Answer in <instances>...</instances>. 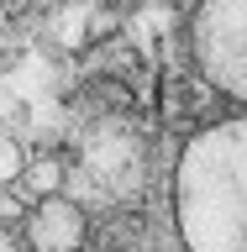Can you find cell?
<instances>
[{
    "label": "cell",
    "mask_w": 247,
    "mask_h": 252,
    "mask_svg": "<svg viewBox=\"0 0 247 252\" xmlns=\"http://www.w3.org/2000/svg\"><path fill=\"white\" fill-rule=\"evenodd\" d=\"M0 252H16V242H11V231H0Z\"/></svg>",
    "instance_id": "cell-7"
},
{
    "label": "cell",
    "mask_w": 247,
    "mask_h": 252,
    "mask_svg": "<svg viewBox=\"0 0 247 252\" xmlns=\"http://www.w3.org/2000/svg\"><path fill=\"white\" fill-rule=\"evenodd\" d=\"M189 53L226 100L247 105V0H200L189 21Z\"/></svg>",
    "instance_id": "cell-3"
},
{
    "label": "cell",
    "mask_w": 247,
    "mask_h": 252,
    "mask_svg": "<svg viewBox=\"0 0 247 252\" xmlns=\"http://www.w3.org/2000/svg\"><path fill=\"white\" fill-rule=\"evenodd\" d=\"M63 179H69V168H63V158H58V153L37 158V163L27 168V184L37 189V194H58V189H63Z\"/></svg>",
    "instance_id": "cell-6"
},
{
    "label": "cell",
    "mask_w": 247,
    "mask_h": 252,
    "mask_svg": "<svg viewBox=\"0 0 247 252\" xmlns=\"http://www.w3.org/2000/svg\"><path fill=\"white\" fill-rule=\"evenodd\" d=\"M169 194L184 252H247V110L184 142Z\"/></svg>",
    "instance_id": "cell-1"
},
{
    "label": "cell",
    "mask_w": 247,
    "mask_h": 252,
    "mask_svg": "<svg viewBox=\"0 0 247 252\" xmlns=\"http://www.w3.org/2000/svg\"><path fill=\"white\" fill-rule=\"evenodd\" d=\"M90 242V216L69 194H37L27 210V247L32 252H79Z\"/></svg>",
    "instance_id": "cell-4"
},
{
    "label": "cell",
    "mask_w": 247,
    "mask_h": 252,
    "mask_svg": "<svg viewBox=\"0 0 247 252\" xmlns=\"http://www.w3.org/2000/svg\"><path fill=\"white\" fill-rule=\"evenodd\" d=\"M27 168H32L27 147L16 142V131H5V126H0V184H16V179H27Z\"/></svg>",
    "instance_id": "cell-5"
},
{
    "label": "cell",
    "mask_w": 247,
    "mask_h": 252,
    "mask_svg": "<svg viewBox=\"0 0 247 252\" xmlns=\"http://www.w3.org/2000/svg\"><path fill=\"white\" fill-rule=\"evenodd\" d=\"M79 173L100 200H132L147 184V137L132 116H95L79 137Z\"/></svg>",
    "instance_id": "cell-2"
}]
</instances>
